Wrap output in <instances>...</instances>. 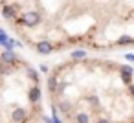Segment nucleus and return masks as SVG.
I'll list each match as a JSON object with an SVG mask.
<instances>
[{
	"instance_id": "3",
	"label": "nucleus",
	"mask_w": 134,
	"mask_h": 123,
	"mask_svg": "<svg viewBox=\"0 0 134 123\" xmlns=\"http://www.w3.org/2000/svg\"><path fill=\"white\" fill-rule=\"evenodd\" d=\"M15 46V41H8L0 50V123H48L42 70Z\"/></svg>"
},
{
	"instance_id": "1",
	"label": "nucleus",
	"mask_w": 134,
	"mask_h": 123,
	"mask_svg": "<svg viewBox=\"0 0 134 123\" xmlns=\"http://www.w3.org/2000/svg\"><path fill=\"white\" fill-rule=\"evenodd\" d=\"M0 15L42 57L134 46V0H0Z\"/></svg>"
},
{
	"instance_id": "2",
	"label": "nucleus",
	"mask_w": 134,
	"mask_h": 123,
	"mask_svg": "<svg viewBox=\"0 0 134 123\" xmlns=\"http://www.w3.org/2000/svg\"><path fill=\"white\" fill-rule=\"evenodd\" d=\"M130 61L132 57L127 55ZM72 53L44 70L50 114L57 123H134V64Z\"/></svg>"
}]
</instances>
